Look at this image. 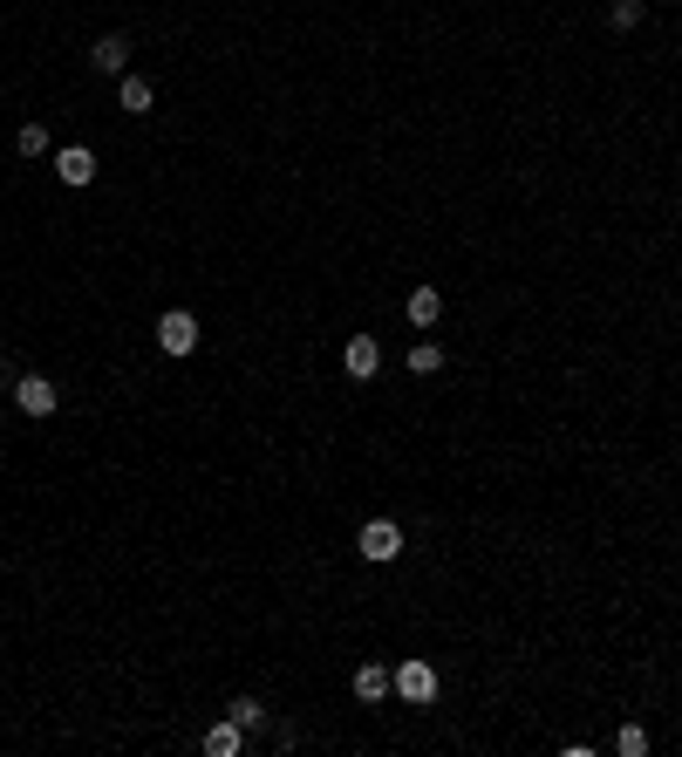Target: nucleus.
Here are the masks:
<instances>
[{
  "label": "nucleus",
  "instance_id": "nucleus-12",
  "mask_svg": "<svg viewBox=\"0 0 682 757\" xmlns=\"http://www.w3.org/2000/svg\"><path fill=\"white\" fill-rule=\"evenodd\" d=\"M232 723L239 730H266V703L260 696H232Z\"/></svg>",
  "mask_w": 682,
  "mask_h": 757
},
{
  "label": "nucleus",
  "instance_id": "nucleus-4",
  "mask_svg": "<svg viewBox=\"0 0 682 757\" xmlns=\"http://www.w3.org/2000/svg\"><path fill=\"white\" fill-rule=\"evenodd\" d=\"M341 369H348L355 382H369L382 369V341L376 335H348V341H341Z\"/></svg>",
  "mask_w": 682,
  "mask_h": 757
},
{
  "label": "nucleus",
  "instance_id": "nucleus-8",
  "mask_svg": "<svg viewBox=\"0 0 682 757\" xmlns=\"http://www.w3.org/2000/svg\"><path fill=\"white\" fill-rule=\"evenodd\" d=\"M355 696H362V703H382V696H396V676H389L382 662H362V669H355Z\"/></svg>",
  "mask_w": 682,
  "mask_h": 757
},
{
  "label": "nucleus",
  "instance_id": "nucleus-15",
  "mask_svg": "<svg viewBox=\"0 0 682 757\" xmlns=\"http://www.w3.org/2000/svg\"><path fill=\"white\" fill-rule=\"evenodd\" d=\"M14 151H21V157H41V151H48V130H41V123H21V130H14Z\"/></svg>",
  "mask_w": 682,
  "mask_h": 757
},
{
  "label": "nucleus",
  "instance_id": "nucleus-9",
  "mask_svg": "<svg viewBox=\"0 0 682 757\" xmlns=\"http://www.w3.org/2000/svg\"><path fill=\"white\" fill-rule=\"evenodd\" d=\"M246 751V730H239V723H212V730H205V757H239Z\"/></svg>",
  "mask_w": 682,
  "mask_h": 757
},
{
  "label": "nucleus",
  "instance_id": "nucleus-16",
  "mask_svg": "<svg viewBox=\"0 0 682 757\" xmlns=\"http://www.w3.org/2000/svg\"><path fill=\"white\" fill-rule=\"evenodd\" d=\"M642 14H648L642 0H614V7H607V21H614V35H628V28H635Z\"/></svg>",
  "mask_w": 682,
  "mask_h": 757
},
{
  "label": "nucleus",
  "instance_id": "nucleus-2",
  "mask_svg": "<svg viewBox=\"0 0 682 757\" xmlns=\"http://www.w3.org/2000/svg\"><path fill=\"white\" fill-rule=\"evenodd\" d=\"M157 348H164V355H191V348H198V321H191L185 307L157 314Z\"/></svg>",
  "mask_w": 682,
  "mask_h": 757
},
{
  "label": "nucleus",
  "instance_id": "nucleus-11",
  "mask_svg": "<svg viewBox=\"0 0 682 757\" xmlns=\"http://www.w3.org/2000/svg\"><path fill=\"white\" fill-rule=\"evenodd\" d=\"M437 321H444V294L437 287H417L410 294V328H437Z\"/></svg>",
  "mask_w": 682,
  "mask_h": 757
},
{
  "label": "nucleus",
  "instance_id": "nucleus-5",
  "mask_svg": "<svg viewBox=\"0 0 682 757\" xmlns=\"http://www.w3.org/2000/svg\"><path fill=\"white\" fill-rule=\"evenodd\" d=\"M14 403H21L28 417H55V382L48 376H21L14 382Z\"/></svg>",
  "mask_w": 682,
  "mask_h": 757
},
{
  "label": "nucleus",
  "instance_id": "nucleus-14",
  "mask_svg": "<svg viewBox=\"0 0 682 757\" xmlns=\"http://www.w3.org/2000/svg\"><path fill=\"white\" fill-rule=\"evenodd\" d=\"M614 751H621V757H642L648 751V730H642V723H621V730H614Z\"/></svg>",
  "mask_w": 682,
  "mask_h": 757
},
{
  "label": "nucleus",
  "instance_id": "nucleus-3",
  "mask_svg": "<svg viewBox=\"0 0 682 757\" xmlns=\"http://www.w3.org/2000/svg\"><path fill=\"white\" fill-rule=\"evenodd\" d=\"M355 546H362V560H376V567H382V560H396V553H403V526H396V519H369Z\"/></svg>",
  "mask_w": 682,
  "mask_h": 757
},
{
  "label": "nucleus",
  "instance_id": "nucleus-10",
  "mask_svg": "<svg viewBox=\"0 0 682 757\" xmlns=\"http://www.w3.org/2000/svg\"><path fill=\"white\" fill-rule=\"evenodd\" d=\"M116 96H123V110L130 116H151V103H157V89L144 76H116Z\"/></svg>",
  "mask_w": 682,
  "mask_h": 757
},
{
  "label": "nucleus",
  "instance_id": "nucleus-1",
  "mask_svg": "<svg viewBox=\"0 0 682 757\" xmlns=\"http://www.w3.org/2000/svg\"><path fill=\"white\" fill-rule=\"evenodd\" d=\"M389 676H396V696H403V703H417V710L437 703V669H430V662H396Z\"/></svg>",
  "mask_w": 682,
  "mask_h": 757
},
{
  "label": "nucleus",
  "instance_id": "nucleus-6",
  "mask_svg": "<svg viewBox=\"0 0 682 757\" xmlns=\"http://www.w3.org/2000/svg\"><path fill=\"white\" fill-rule=\"evenodd\" d=\"M55 178H62V185H89V178H96V151H89V144L55 151Z\"/></svg>",
  "mask_w": 682,
  "mask_h": 757
},
{
  "label": "nucleus",
  "instance_id": "nucleus-13",
  "mask_svg": "<svg viewBox=\"0 0 682 757\" xmlns=\"http://www.w3.org/2000/svg\"><path fill=\"white\" fill-rule=\"evenodd\" d=\"M437 369H444V348L437 341H417L410 348V376H437Z\"/></svg>",
  "mask_w": 682,
  "mask_h": 757
},
{
  "label": "nucleus",
  "instance_id": "nucleus-7",
  "mask_svg": "<svg viewBox=\"0 0 682 757\" xmlns=\"http://www.w3.org/2000/svg\"><path fill=\"white\" fill-rule=\"evenodd\" d=\"M89 62H96V76H123V69H130V41H123V35H103L96 48H89Z\"/></svg>",
  "mask_w": 682,
  "mask_h": 757
}]
</instances>
